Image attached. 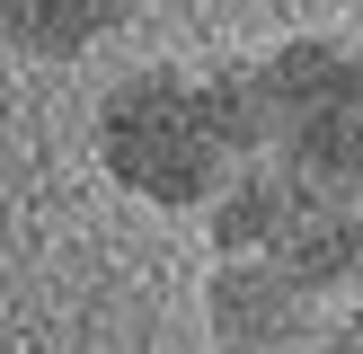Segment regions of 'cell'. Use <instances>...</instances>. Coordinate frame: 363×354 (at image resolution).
Returning <instances> with one entry per match:
<instances>
[{
    "mask_svg": "<svg viewBox=\"0 0 363 354\" xmlns=\"http://www.w3.org/2000/svg\"><path fill=\"white\" fill-rule=\"evenodd\" d=\"M257 71V151L284 159L301 186L363 204V45L337 27H301L248 45Z\"/></svg>",
    "mask_w": 363,
    "mask_h": 354,
    "instance_id": "obj_2",
    "label": "cell"
},
{
    "mask_svg": "<svg viewBox=\"0 0 363 354\" xmlns=\"http://www.w3.org/2000/svg\"><path fill=\"white\" fill-rule=\"evenodd\" d=\"M89 151H98L106 186L151 204V212H204V195L230 169L195 62H133V71H116L98 88V106H89Z\"/></svg>",
    "mask_w": 363,
    "mask_h": 354,
    "instance_id": "obj_1",
    "label": "cell"
},
{
    "mask_svg": "<svg viewBox=\"0 0 363 354\" xmlns=\"http://www.w3.org/2000/svg\"><path fill=\"white\" fill-rule=\"evenodd\" d=\"M319 292H301L275 257L240 248V257L204 266V346L213 354H311Z\"/></svg>",
    "mask_w": 363,
    "mask_h": 354,
    "instance_id": "obj_3",
    "label": "cell"
},
{
    "mask_svg": "<svg viewBox=\"0 0 363 354\" xmlns=\"http://www.w3.org/2000/svg\"><path fill=\"white\" fill-rule=\"evenodd\" d=\"M257 257H275L284 275H293L301 292H319V301L346 292V283H363V204H346V195H301Z\"/></svg>",
    "mask_w": 363,
    "mask_h": 354,
    "instance_id": "obj_4",
    "label": "cell"
},
{
    "mask_svg": "<svg viewBox=\"0 0 363 354\" xmlns=\"http://www.w3.org/2000/svg\"><path fill=\"white\" fill-rule=\"evenodd\" d=\"M133 27V0H0V53L18 62H80Z\"/></svg>",
    "mask_w": 363,
    "mask_h": 354,
    "instance_id": "obj_5",
    "label": "cell"
},
{
    "mask_svg": "<svg viewBox=\"0 0 363 354\" xmlns=\"http://www.w3.org/2000/svg\"><path fill=\"white\" fill-rule=\"evenodd\" d=\"M311 354H363V283L319 301V328H311Z\"/></svg>",
    "mask_w": 363,
    "mask_h": 354,
    "instance_id": "obj_6",
    "label": "cell"
}]
</instances>
